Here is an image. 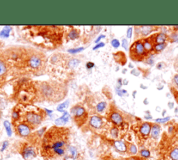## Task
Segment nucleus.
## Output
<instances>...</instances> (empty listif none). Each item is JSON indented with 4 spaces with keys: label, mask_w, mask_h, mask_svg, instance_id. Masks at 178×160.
<instances>
[{
    "label": "nucleus",
    "mask_w": 178,
    "mask_h": 160,
    "mask_svg": "<svg viewBox=\"0 0 178 160\" xmlns=\"http://www.w3.org/2000/svg\"><path fill=\"white\" fill-rule=\"evenodd\" d=\"M65 155L64 160H75L78 157V151L75 147L69 146Z\"/></svg>",
    "instance_id": "f8f14e48"
},
{
    "label": "nucleus",
    "mask_w": 178,
    "mask_h": 160,
    "mask_svg": "<svg viewBox=\"0 0 178 160\" xmlns=\"http://www.w3.org/2000/svg\"><path fill=\"white\" fill-rule=\"evenodd\" d=\"M143 47H144L145 52H150V51H152L153 50L152 43L149 40H147V39H145L144 43H143Z\"/></svg>",
    "instance_id": "4be33fe9"
},
{
    "label": "nucleus",
    "mask_w": 178,
    "mask_h": 160,
    "mask_svg": "<svg viewBox=\"0 0 178 160\" xmlns=\"http://www.w3.org/2000/svg\"><path fill=\"white\" fill-rule=\"evenodd\" d=\"M122 47L126 51H127L129 50V43L127 39L124 38L122 40Z\"/></svg>",
    "instance_id": "f704fd0d"
},
{
    "label": "nucleus",
    "mask_w": 178,
    "mask_h": 160,
    "mask_svg": "<svg viewBox=\"0 0 178 160\" xmlns=\"http://www.w3.org/2000/svg\"><path fill=\"white\" fill-rule=\"evenodd\" d=\"M110 120L115 126H120L123 124V118L120 113L113 112L109 116Z\"/></svg>",
    "instance_id": "ddd939ff"
},
{
    "label": "nucleus",
    "mask_w": 178,
    "mask_h": 160,
    "mask_svg": "<svg viewBox=\"0 0 178 160\" xmlns=\"http://www.w3.org/2000/svg\"><path fill=\"white\" fill-rule=\"evenodd\" d=\"M110 134L111 137L114 139H116L119 136V129L117 127H113L111 129Z\"/></svg>",
    "instance_id": "c756f323"
},
{
    "label": "nucleus",
    "mask_w": 178,
    "mask_h": 160,
    "mask_svg": "<svg viewBox=\"0 0 178 160\" xmlns=\"http://www.w3.org/2000/svg\"><path fill=\"white\" fill-rule=\"evenodd\" d=\"M147 63L150 64V65H152V64L154 63V60H153L152 58H150V59H148V60L147 61Z\"/></svg>",
    "instance_id": "49530a36"
},
{
    "label": "nucleus",
    "mask_w": 178,
    "mask_h": 160,
    "mask_svg": "<svg viewBox=\"0 0 178 160\" xmlns=\"http://www.w3.org/2000/svg\"><path fill=\"white\" fill-rule=\"evenodd\" d=\"M11 30V27H4L2 31L0 32V37L4 38H8L9 36V33H10Z\"/></svg>",
    "instance_id": "a878e982"
},
{
    "label": "nucleus",
    "mask_w": 178,
    "mask_h": 160,
    "mask_svg": "<svg viewBox=\"0 0 178 160\" xmlns=\"http://www.w3.org/2000/svg\"><path fill=\"white\" fill-rule=\"evenodd\" d=\"M126 72H127V69H123L122 70V74H125Z\"/></svg>",
    "instance_id": "4d7b16f0"
},
{
    "label": "nucleus",
    "mask_w": 178,
    "mask_h": 160,
    "mask_svg": "<svg viewBox=\"0 0 178 160\" xmlns=\"http://www.w3.org/2000/svg\"><path fill=\"white\" fill-rule=\"evenodd\" d=\"M25 30L28 41L44 49L56 48L62 38V29L58 26H30Z\"/></svg>",
    "instance_id": "f03ea898"
},
{
    "label": "nucleus",
    "mask_w": 178,
    "mask_h": 160,
    "mask_svg": "<svg viewBox=\"0 0 178 160\" xmlns=\"http://www.w3.org/2000/svg\"><path fill=\"white\" fill-rule=\"evenodd\" d=\"M156 110H157V112H158V111H159H159H160V110H161V109H160V107H157V109H156Z\"/></svg>",
    "instance_id": "13d9d810"
},
{
    "label": "nucleus",
    "mask_w": 178,
    "mask_h": 160,
    "mask_svg": "<svg viewBox=\"0 0 178 160\" xmlns=\"http://www.w3.org/2000/svg\"><path fill=\"white\" fill-rule=\"evenodd\" d=\"M169 157L170 160H178V147L173 148L169 152Z\"/></svg>",
    "instance_id": "5701e85b"
},
{
    "label": "nucleus",
    "mask_w": 178,
    "mask_h": 160,
    "mask_svg": "<svg viewBox=\"0 0 178 160\" xmlns=\"http://www.w3.org/2000/svg\"><path fill=\"white\" fill-rule=\"evenodd\" d=\"M152 31V27H150V26H143L141 27V33H143V36L148 35L149 33H150Z\"/></svg>",
    "instance_id": "c85d7f7f"
},
{
    "label": "nucleus",
    "mask_w": 178,
    "mask_h": 160,
    "mask_svg": "<svg viewBox=\"0 0 178 160\" xmlns=\"http://www.w3.org/2000/svg\"><path fill=\"white\" fill-rule=\"evenodd\" d=\"M115 92H116V93L118 94V95L120 96V97H122L123 94L122 93V91H121V88H115Z\"/></svg>",
    "instance_id": "37998d69"
},
{
    "label": "nucleus",
    "mask_w": 178,
    "mask_h": 160,
    "mask_svg": "<svg viewBox=\"0 0 178 160\" xmlns=\"http://www.w3.org/2000/svg\"><path fill=\"white\" fill-rule=\"evenodd\" d=\"M84 50V48L81 47V48H74V49H70V50H68V52H69V53H71V54H77V53H79V52H82Z\"/></svg>",
    "instance_id": "473e14b6"
},
{
    "label": "nucleus",
    "mask_w": 178,
    "mask_h": 160,
    "mask_svg": "<svg viewBox=\"0 0 178 160\" xmlns=\"http://www.w3.org/2000/svg\"><path fill=\"white\" fill-rule=\"evenodd\" d=\"M140 71L139 70L137 69H135V68H133V70L131 71V74L132 75H134V76H136V77H138L139 75H140Z\"/></svg>",
    "instance_id": "58836bf2"
},
{
    "label": "nucleus",
    "mask_w": 178,
    "mask_h": 160,
    "mask_svg": "<svg viewBox=\"0 0 178 160\" xmlns=\"http://www.w3.org/2000/svg\"><path fill=\"white\" fill-rule=\"evenodd\" d=\"M113 146L117 151L121 153H124L127 151V146L122 140H115L113 143Z\"/></svg>",
    "instance_id": "2eb2a0df"
},
{
    "label": "nucleus",
    "mask_w": 178,
    "mask_h": 160,
    "mask_svg": "<svg viewBox=\"0 0 178 160\" xmlns=\"http://www.w3.org/2000/svg\"><path fill=\"white\" fill-rule=\"evenodd\" d=\"M89 125L93 129H100L103 125V120L99 116H92L89 119Z\"/></svg>",
    "instance_id": "9b49d317"
},
{
    "label": "nucleus",
    "mask_w": 178,
    "mask_h": 160,
    "mask_svg": "<svg viewBox=\"0 0 178 160\" xmlns=\"http://www.w3.org/2000/svg\"><path fill=\"white\" fill-rule=\"evenodd\" d=\"M16 129V134H18L19 136L22 137H28L31 134V132L33 128L29 125L26 123L25 122L22 121V120H18L13 123Z\"/></svg>",
    "instance_id": "0eeeda50"
},
{
    "label": "nucleus",
    "mask_w": 178,
    "mask_h": 160,
    "mask_svg": "<svg viewBox=\"0 0 178 160\" xmlns=\"http://www.w3.org/2000/svg\"><path fill=\"white\" fill-rule=\"evenodd\" d=\"M166 40H167V36L165 33H158L155 37V43L156 44H159V43H166Z\"/></svg>",
    "instance_id": "a211bd4d"
},
{
    "label": "nucleus",
    "mask_w": 178,
    "mask_h": 160,
    "mask_svg": "<svg viewBox=\"0 0 178 160\" xmlns=\"http://www.w3.org/2000/svg\"><path fill=\"white\" fill-rule=\"evenodd\" d=\"M140 87H141L142 89H146V88H147V86H144V84H141V85H140Z\"/></svg>",
    "instance_id": "3c124183"
},
{
    "label": "nucleus",
    "mask_w": 178,
    "mask_h": 160,
    "mask_svg": "<svg viewBox=\"0 0 178 160\" xmlns=\"http://www.w3.org/2000/svg\"><path fill=\"white\" fill-rule=\"evenodd\" d=\"M45 117V112H43L42 110L36 107L29 106L26 107V110L24 111V112L21 108L20 118L18 120L25 122L34 129L42 123Z\"/></svg>",
    "instance_id": "39448f33"
},
{
    "label": "nucleus",
    "mask_w": 178,
    "mask_h": 160,
    "mask_svg": "<svg viewBox=\"0 0 178 160\" xmlns=\"http://www.w3.org/2000/svg\"><path fill=\"white\" fill-rule=\"evenodd\" d=\"M173 82L175 85L178 88V74L175 75L173 78Z\"/></svg>",
    "instance_id": "a19ab883"
},
{
    "label": "nucleus",
    "mask_w": 178,
    "mask_h": 160,
    "mask_svg": "<svg viewBox=\"0 0 178 160\" xmlns=\"http://www.w3.org/2000/svg\"><path fill=\"white\" fill-rule=\"evenodd\" d=\"M111 46H112L113 48H119V47H120V41H119L118 39L113 38V40L111 41Z\"/></svg>",
    "instance_id": "72a5a7b5"
},
{
    "label": "nucleus",
    "mask_w": 178,
    "mask_h": 160,
    "mask_svg": "<svg viewBox=\"0 0 178 160\" xmlns=\"http://www.w3.org/2000/svg\"><path fill=\"white\" fill-rule=\"evenodd\" d=\"M70 118V115L68 114V112H64L63 116L55 120L56 125L61 127L62 125H64L65 124H66L68 121H69Z\"/></svg>",
    "instance_id": "dca6fc26"
},
{
    "label": "nucleus",
    "mask_w": 178,
    "mask_h": 160,
    "mask_svg": "<svg viewBox=\"0 0 178 160\" xmlns=\"http://www.w3.org/2000/svg\"><path fill=\"white\" fill-rule=\"evenodd\" d=\"M151 127H152V125L150 123H147V122L143 123L139 128L140 134L144 137H148L150 134Z\"/></svg>",
    "instance_id": "4468645a"
},
{
    "label": "nucleus",
    "mask_w": 178,
    "mask_h": 160,
    "mask_svg": "<svg viewBox=\"0 0 178 160\" xmlns=\"http://www.w3.org/2000/svg\"><path fill=\"white\" fill-rule=\"evenodd\" d=\"M36 86L38 95L49 101L58 102L65 97L64 91L60 84L53 82H43Z\"/></svg>",
    "instance_id": "7ed1b4c3"
},
{
    "label": "nucleus",
    "mask_w": 178,
    "mask_h": 160,
    "mask_svg": "<svg viewBox=\"0 0 178 160\" xmlns=\"http://www.w3.org/2000/svg\"><path fill=\"white\" fill-rule=\"evenodd\" d=\"M170 120V116H166V117L157 118V119L155 120V123L157 124H159V123L163 124V123H167V122L169 121Z\"/></svg>",
    "instance_id": "7c9ffc66"
},
{
    "label": "nucleus",
    "mask_w": 178,
    "mask_h": 160,
    "mask_svg": "<svg viewBox=\"0 0 178 160\" xmlns=\"http://www.w3.org/2000/svg\"><path fill=\"white\" fill-rule=\"evenodd\" d=\"M174 105H174V102H169L168 103V106L170 109V110L173 109Z\"/></svg>",
    "instance_id": "a18cd8bd"
},
{
    "label": "nucleus",
    "mask_w": 178,
    "mask_h": 160,
    "mask_svg": "<svg viewBox=\"0 0 178 160\" xmlns=\"http://www.w3.org/2000/svg\"><path fill=\"white\" fill-rule=\"evenodd\" d=\"M79 63H80V61L79 59L73 58V59H70L69 61H68V66L70 68H75L78 66Z\"/></svg>",
    "instance_id": "412c9836"
},
{
    "label": "nucleus",
    "mask_w": 178,
    "mask_h": 160,
    "mask_svg": "<svg viewBox=\"0 0 178 160\" xmlns=\"http://www.w3.org/2000/svg\"><path fill=\"white\" fill-rule=\"evenodd\" d=\"M79 36V31H77V29H72L71 31L69 32V33H68V38H70V40H75V39L78 38Z\"/></svg>",
    "instance_id": "aec40b11"
},
{
    "label": "nucleus",
    "mask_w": 178,
    "mask_h": 160,
    "mask_svg": "<svg viewBox=\"0 0 178 160\" xmlns=\"http://www.w3.org/2000/svg\"><path fill=\"white\" fill-rule=\"evenodd\" d=\"M175 113H177L178 112V108H176L175 110Z\"/></svg>",
    "instance_id": "bf43d9fd"
},
{
    "label": "nucleus",
    "mask_w": 178,
    "mask_h": 160,
    "mask_svg": "<svg viewBox=\"0 0 178 160\" xmlns=\"http://www.w3.org/2000/svg\"><path fill=\"white\" fill-rule=\"evenodd\" d=\"M70 112L75 123L79 127L84 125L87 121L88 114L84 107L77 105L71 109Z\"/></svg>",
    "instance_id": "423d86ee"
},
{
    "label": "nucleus",
    "mask_w": 178,
    "mask_h": 160,
    "mask_svg": "<svg viewBox=\"0 0 178 160\" xmlns=\"http://www.w3.org/2000/svg\"><path fill=\"white\" fill-rule=\"evenodd\" d=\"M129 83V81L127 80V79H125V80H122V84H124V85H127Z\"/></svg>",
    "instance_id": "09e8293b"
},
{
    "label": "nucleus",
    "mask_w": 178,
    "mask_h": 160,
    "mask_svg": "<svg viewBox=\"0 0 178 160\" xmlns=\"http://www.w3.org/2000/svg\"><path fill=\"white\" fill-rule=\"evenodd\" d=\"M139 154L140 155H141V157L143 158V159H147V158H149L151 155L150 151L147 149H142L141 150H140Z\"/></svg>",
    "instance_id": "cd10ccee"
},
{
    "label": "nucleus",
    "mask_w": 178,
    "mask_h": 160,
    "mask_svg": "<svg viewBox=\"0 0 178 160\" xmlns=\"http://www.w3.org/2000/svg\"><path fill=\"white\" fill-rule=\"evenodd\" d=\"M4 127L6 128V130L7 134L9 137L11 136V134H12V131H11V123L9 121H5L4 122Z\"/></svg>",
    "instance_id": "2f4dec72"
},
{
    "label": "nucleus",
    "mask_w": 178,
    "mask_h": 160,
    "mask_svg": "<svg viewBox=\"0 0 178 160\" xmlns=\"http://www.w3.org/2000/svg\"><path fill=\"white\" fill-rule=\"evenodd\" d=\"M131 160H137V159H131Z\"/></svg>",
    "instance_id": "052dcab7"
},
{
    "label": "nucleus",
    "mask_w": 178,
    "mask_h": 160,
    "mask_svg": "<svg viewBox=\"0 0 178 160\" xmlns=\"http://www.w3.org/2000/svg\"><path fill=\"white\" fill-rule=\"evenodd\" d=\"M70 131L68 128L53 126L43 135L41 144V155L52 159L66 154L69 147Z\"/></svg>",
    "instance_id": "f257e3e1"
},
{
    "label": "nucleus",
    "mask_w": 178,
    "mask_h": 160,
    "mask_svg": "<svg viewBox=\"0 0 178 160\" xmlns=\"http://www.w3.org/2000/svg\"><path fill=\"white\" fill-rule=\"evenodd\" d=\"M145 54V50L141 41H137L132 48V55L135 56L136 59L139 57H143Z\"/></svg>",
    "instance_id": "6e6552de"
},
{
    "label": "nucleus",
    "mask_w": 178,
    "mask_h": 160,
    "mask_svg": "<svg viewBox=\"0 0 178 160\" xmlns=\"http://www.w3.org/2000/svg\"><path fill=\"white\" fill-rule=\"evenodd\" d=\"M166 114V110H164L162 112V114L163 117H165Z\"/></svg>",
    "instance_id": "603ef678"
},
{
    "label": "nucleus",
    "mask_w": 178,
    "mask_h": 160,
    "mask_svg": "<svg viewBox=\"0 0 178 160\" xmlns=\"http://www.w3.org/2000/svg\"><path fill=\"white\" fill-rule=\"evenodd\" d=\"M68 105H69V101L67 100V101L61 103V104L58 105V107H57V110L60 112H66L65 110L68 108Z\"/></svg>",
    "instance_id": "bb28decb"
},
{
    "label": "nucleus",
    "mask_w": 178,
    "mask_h": 160,
    "mask_svg": "<svg viewBox=\"0 0 178 160\" xmlns=\"http://www.w3.org/2000/svg\"><path fill=\"white\" fill-rule=\"evenodd\" d=\"M144 118L147 120H151V119H152V116L150 115V114L149 111L146 112V115H145V116H144Z\"/></svg>",
    "instance_id": "79ce46f5"
},
{
    "label": "nucleus",
    "mask_w": 178,
    "mask_h": 160,
    "mask_svg": "<svg viewBox=\"0 0 178 160\" xmlns=\"http://www.w3.org/2000/svg\"><path fill=\"white\" fill-rule=\"evenodd\" d=\"M121 91H122V93L123 94V95H125V94H127V91H126V90L125 89H121Z\"/></svg>",
    "instance_id": "864d4df0"
},
{
    "label": "nucleus",
    "mask_w": 178,
    "mask_h": 160,
    "mask_svg": "<svg viewBox=\"0 0 178 160\" xmlns=\"http://www.w3.org/2000/svg\"><path fill=\"white\" fill-rule=\"evenodd\" d=\"M8 68V64L6 63L3 53H0V84H2L4 80Z\"/></svg>",
    "instance_id": "1a4fd4ad"
},
{
    "label": "nucleus",
    "mask_w": 178,
    "mask_h": 160,
    "mask_svg": "<svg viewBox=\"0 0 178 160\" xmlns=\"http://www.w3.org/2000/svg\"><path fill=\"white\" fill-rule=\"evenodd\" d=\"M22 155L25 159H29L36 156V151L33 146L26 145L22 149Z\"/></svg>",
    "instance_id": "9d476101"
},
{
    "label": "nucleus",
    "mask_w": 178,
    "mask_h": 160,
    "mask_svg": "<svg viewBox=\"0 0 178 160\" xmlns=\"http://www.w3.org/2000/svg\"><path fill=\"white\" fill-rule=\"evenodd\" d=\"M105 38V35H100L99 36H98L97 38V39H96V40L95 41V43L96 44H97V43H99L100 41H101V39Z\"/></svg>",
    "instance_id": "ea45409f"
},
{
    "label": "nucleus",
    "mask_w": 178,
    "mask_h": 160,
    "mask_svg": "<svg viewBox=\"0 0 178 160\" xmlns=\"http://www.w3.org/2000/svg\"><path fill=\"white\" fill-rule=\"evenodd\" d=\"M137 93V92H136V91H134L133 92V93H132V95H133V97L134 98V97H135V95H136V94Z\"/></svg>",
    "instance_id": "6e6d98bb"
},
{
    "label": "nucleus",
    "mask_w": 178,
    "mask_h": 160,
    "mask_svg": "<svg viewBox=\"0 0 178 160\" xmlns=\"http://www.w3.org/2000/svg\"><path fill=\"white\" fill-rule=\"evenodd\" d=\"M143 104L145 105H147L149 104V102H148V100H147V98H145L144 100V101H143Z\"/></svg>",
    "instance_id": "8fccbe9b"
},
{
    "label": "nucleus",
    "mask_w": 178,
    "mask_h": 160,
    "mask_svg": "<svg viewBox=\"0 0 178 160\" xmlns=\"http://www.w3.org/2000/svg\"><path fill=\"white\" fill-rule=\"evenodd\" d=\"M127 151L129 152V153H130V155H135L138 152L137 147H136L134 144H130V146L127 147Z\"/></svg>",
    "instance_id": "393cba45"
},
{
    "label": "nucleus",
    "mask_w": 178,
    "mask_h": 160,
    "mask_svg": "<svg viewBox=\"0 0 178 160\" xmlns=\"http://www.w3.org/2000/svg\"><path fill=\"white\" fill-rule=\"evenodd\" d=\"M161 132V127L159 124L155 123L153 124L151 127V131H150V135L152 137V138L154 139H157L159 138Z\"/></svg>",
    "instance_id": "f3484780"
},
{
    "label": "nucleus",
    "mask_w": 178,
    "mask_h": 160,
    "mask_svg": "<svg viewBox=\"0 0 178 160\" xmlns=\"http://www.w3.org/2000/svg\"><path fill=\"white\" fill-rule=\"evenodd\" d=\"M177 117H178V116H177Z\"/></svg>",
    "instance_id": "680f3d73"
},
{
    "label": "nucleus",
    "mask_w": 178,
    "mask_h": 160,
    "mask_svg": "<svg viewBox=\"0 0 178 160\" xmlns=\"http://www.w3.org/2000/svg\"><path fill=\"white\" fill-rule=\"evenodd\" d=\"M129 68H130L133 69V68H134V65H132V63H130V64H129Z\"/></svg>",
    "instance_id": "5fc2aeb1"
},
{
    "label": "nucleus",
    "mask_w": 178,
    "mask_h": 160,
    "mask_svg": "<svg viewBox=\"0 0 178 160\" xmlns=\"http://www.w3.org/2000/svg\"><path fill=\"white\" fill-rule=\"evenodd\" d=\"M105 46V43H103V42H100L99 43H97V44L95 45L93 47V50H98L99 48H103V47Z\"/></svg>",
    "instance_id": "c9c22d12"
},
{
    "label": "nucleus",
    "mask_w": 178,
    "mask_h": 160,
    "mask_svg": "<svg viewBox=\"0 0 178 160\" xmlns=\"http://www.w3.org/2000/svg\"><path fill=\"white\" fill-rule=\"evenodd\" d=\"M167 46V44L166 43H159V44H155L154 46H153V49H154L155 51L159 52H162L166 48Z\"/></svg>",
    "instance_id": "b1692460"
},
{
    "label": "nucleus",
    "mask_w": 178,
    "mask_h": 160,
    "mask_svg": "<svg viewBox=\"0 0 178 160\" xmlns=\"http://www.w3.org/2000/svg\"><path fill=\"white\" fill-rule=\"evenodd\" d=\"M106 108H107V102L105 101L100 102L96 106V110L99 114H101V113L105 112Z\"/></svg>",
    "instance_id": "6ab92c4d"
},
{
    "label": "nucleus",
    "mask_w": 178,
    "mask_h": 160,
    "mask_svg": "<svg viewBox=\"0 0 178 160\" xmlns=\"http://www.w3.org/2000/svg\"><path fill=\"white\" fill-rule=\"evenodd\" d=\"M36 84L30 82H23L17 89L16 99L22 104H31L38 97Z\"/></svg>",
    "instance_id": "20e7f679"
},
{
    "label": "nucleus",
    "mask_w": 178,
    "mask_h": 160,
    "mask_svg": "<svg viewBox=\"0 0 178 160\" xmlns=\"http://www.w3.org/2000/svg\"><path fill=\"white\" fill-rule=\"evenodd\" d=\"M8 146V142H5L4 143V144H3V148H2V150H4L6 148V146Z\"/></svg>",
    "instance_id": "de8ad7c7"
},
{
    "label": "nucleus",
    "mask_w": 178,
    "mask_h": 160,
    "mask_svg": "<svg viewBox=\"0 0 178 160\" xmlns=\"http://www.w3.org/2000/svg\"><path fill=\"white\" fill-rule=\"evenodd\" d=\"M164 63H163V62H159V63H157V69H159V70L162 69L163 68H164Z\"/></svg>",
    "instance_id": "c03bdc74"
},
{
    "label": "nucleus",
    "mask_w": 178,
    "mask_h": 160,
    "mask_svg": "<svg viewBox=\"0 0 178 160\" xmlns=\"http://www.w3.org/2000/svg\"><path fill=\"white\" fill-rule=\"evenodd\" d=\"M132 32H133V28L132 27H129L127 31V37L128 38H131L132 37Z\"/></svg>",
    "instance_id": "e433bc0d"
},
{
    "label": "nucleus",
    "mask_w": 178,
    "mask_h": 160,
    "mask_svg": "<svg viewBox=\"0 0 178 160\" xmlns=\"http://www.w3.org/2000/svg\"><path fill=\"white\" fill-rule=\"evenodd\" d=\"M95 66V63H93V62H91V61H88L87 62V63L86 64V67L87 69L90 70V69H92Z\"/></svg>",
    "instance_id": "4c0bfd02"
}]
</instances>
